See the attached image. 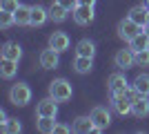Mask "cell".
<instances>
[{
	"instance_id": "1",
	"label": "cell",
	"mask_w": 149,
	"mask_h": 134,
	"mask_svg": "<svg viewBox=\"0 0 149 134\" xmlns=\"http://www.w3.org/2000/svg\"><path fill=\"white\" fill-rule=\"evenodd\" d=\"M74 94V89H71V83L65 81V78H56L54 83H49V96H54L58 103H67Z\"/></svg>"
},
{
	"instance_id": "2",
	"label": "cell",
	"mask_w": 149,
	"mask_h": 134,
	"mask_svg": "<svg viewBox=\"0 0 149 134\" xmlns=\"http://www.w3.org/2000/svg\"><path fill=\"white\" fill-rule=\"evenodd\" d=\"M9 101L16 105V107H22L31 101V87L27 83H16L9 89Z\"/></svg>"
},
{
	"instance_id": "3",
	"label": "cell",
	"mask_w": 149,
	"mask_h": 134,
	"mask_svg": "<svg viewBox=\"0 0 149 134\" xmlns=\"http://www.w3.org/2000/svg\"><path fill=\"white\" fill-rule=\"evenodd\" d=\"M140 32H143V27L136 25V22H134L129 16H127L125 20H120V22H118V36H120L123 40H127V43H129L134 36H138Z\"/></svg>"
},
{
	"instance_id": "4",
	"label": "cell",
	"mask_w": 149,
	"mask_h": 134,
	"mask_svg": "<svg viewBox=\"0 0 149 134\" xmlns=\"http://www.w3.org/2000/svg\"><path fill=\"white\" fill-rule=\"evenodd\" d=\"M113 63H116V67H120V69H129V67H134L136 65V51L131 49H118L116 51V56H113Z\"/></svg>"
},
{
	"instance_id": "5",
	"label": "cell",
	"mask_w": 149,
	"mask_h": 134,
	"mask_svg": "<svg viewBox=\"0 0 149 134\" xmlns=\"http://www.w3.org/2000/svg\"><path fill=\"white\" fill-rule=\"evenodd\" d=\"M38 60H40V67H42V69H56L58 63H60V51H56L54 47L42 49L40 56H38Z\"/></svg>"
},
{
	"instance_id": "6",
	"label": "cell",
	"mask_w": 149,
	"mask_h": 134,
	"mask_svg": "<svg viewBox=\"0 0 149 134\" xmlns=\"http://www.w3.org/2000/svg\"><path fill=\"white\" fill-rule=\"evenodd\" d=\"M93 119V123H96V130L98 132H102V130H107L109 128V123H111V114H109V109L107 107H93L91 109V114H89Z\"/></svg>"
},
{
	"instance_id": "7",
	"label": "cell",
	"mask_w": 149,
	"mask_h": 134,
	"mask_svg": "<svg viewBox=\"0 0 149 134\" xmlns=\"http://www.w3.org/2000/svg\"><path fill=\"white\" fill-rule=\"evenodd\" d=\"M36 114L38 116H56L58 114V101L54 98V96H47V98H42V101H38Z\"/></svg>"
},
{
	"instance_id": "8",
	"label": "cell",
	"mask_w": 149,
	"mask_h": 134,
	"mask_svg": "<svg viewBox=\"0 0 149 134\" xmlns=\"http://www.w3.org/2000/svg\"><path fill=\"white\" fill-rule=\"evenodd\" d=\"M127 89H129V85H127V78H125V74L116 72V74H111V76H109V92H111V96L125 94Z\"/></svg>"
},
{
	"instance_id": "9",
	"label": "cell",
	"mask_w": 149,
	"mask_h": 134,
	"mask_svg": "<svg viewBox=\"0 0 149 134\" xmlns=\"http://www.w3.org/2000/svg\"><path fill=\"white\" fill-rule=\"evenodd\" d=\"M71 130L78 134H89V132H98L96 130V123H93L91 116H78L74 121V125H71Z\"/></svg>"
},
{
	"instance_id": "10",
	"label": "cell",
	"mask_w": 149,
	"mask_h": 134,
	"mask_svg": "<svg viewBox=\"0 0 149 134\" xmlns=\"http://www.w3.org/2000/svg\"><path fill=\"white\" fill-rule=\"evenodd\" d=\"M71 13H74V20L78 25H89L93 20V7H89V5H78Z\"/></svg>"
},
{
	"instance_id": "11",
	"label": "cell",
	"mask_w": 149,
	"mask_h": 134,
	"mask_svg": "<svg viewBox=\"0 0 149 134\" xmlns=\"http://www.w3.org/2000/svg\"><path fill=\"white\" fill-rule=\"evenodd\" d=\"M69 43H71V40H69V36L65 32H54L49 36V47H54V49L60 51V54L69 49Z\"/></svg>"
},
{
	"instance_id": "12",
	"label": "cell",
	"mask_w": 149,
	"mask_h": 134,
	"mask_svg": "<svg viewBox=\"0 0 149 134\" xmlns=\"http://www.w3.org/2000/svg\"><path fill=\"white\" fill-rule=\"evenodd\" d=\"M131 114L136 116V119L149 116V96H138L136 101L131 103Z\"/></svg>"
},
{
	"instance_id": "13",
	"label": "cell",
	"mask_w": 149,
	"mask_h": 134,
	"mask_svg": "<svg viewBox=\"0 0 149 134\" xmlns=\"http://www.w3.org/2000/svg\"><path fill=\"white\" fill-rule=\"evenodd\" d=\"M111 98H113V109H116L120 116L131 114V98L127 94H118V96H111Z\"/></svg>"
},
{
	"instance_id": "14",
	"label": "cell",
	"mask_w": 149,
	"mask_h": 134,
	"mask_svg": "<svg viewBox=\"0 0 149 134\" xmlns=\"http://www.w3.org/2000/svg\"><path fill=\"white\" fill-rule=\"evenodd\" d=\"M47 20H49V11L45 7H40V5L31 7V25L33 27H42Z\"/></svg>"
},
{
	"instance_id": "15",
	"label": "cell",
	"mask_w": 149,
	"mask_h": 134,
	"mask_svg": "<svg viewBox=\"0 0 149 134\" xmlns=\"http://www.w3.org/2000/svg\"><path fill=\"white\" fill-rule=\"evenodd\" d=\"M16 72H18V60L2 58V63H0V76L5 78V81H11L16 76Z\"/></svg>"
},
{
	"instance_id": "16",
	"label": "cell",
	"mask_w": 149,
	"mask_h": 134,
	"mask_svg": "<svg viewBox=\"0 0 149 134\" xmlns=\"http://www.w3.org/2000/svg\"><path fill=\"white\" fill-rule=\"evenodd\" d=\"M36 128L42 134H54L56 132V116H38Z\"/></svg>"
},
{
	"instance_id": "17",
	"label": "cell",
	"mask_w": 149,
	"mask_h": 134,
	"mask_svg": "<svg viewBox=\"0 0 149 134\" xmlns=\"http://www.w3.org/2000/svg\"><path fill=\"white\" fill-rule=\"evenodd\" d=\"M20 56H22V47H20L18 43H5L2 45V58H9V60H20Z\"/></svg>"
},
{
	"instance_id": "18",
	"label": "cell",
	"mask_w": 149,
	"mask_h": 134,
	"mask_svg": "<svg viewBox=\"0 0 149 134\" xmlns=\"http://www.w3.org/2000/svg\"><path fill=\"white\" fill-rule=\"evenodd\" d=\"M147 11H149V9H147L145 5H138V7H134V9H129V13H127V16H129L136 25L145 27V25H147Z\"/></svg>"
},
{
	"instance_id": "19",
	"label": "cell",
	"mask_w": 149,
	"mask_h": 134,
	"mask_svg": "<svg viewBox=\"0 0 149 134\" xmlns=\"http://www.w3.org/2000/svg\"><path fill=\"white\" fill-rule=\"evenodd\" d=\"M76 56H89V58H93V56H96V45H93L89 38H82L80 43L76 45Z\"/></svg>"
},
{
	"instance_id": "20",
	"label": "cell",
	"mask_w": 149,
	"mask_h": 134,
	"mask_svg": "<svg viewBox=\"0 0 149 134\" xmlns=\"http://www.w3.org/2000/svg\"><path fill=\"white\" fill-rule=\"evenodd\" d=\"M131 87L138 92V96H149V76L147 74H138L134 78V85Z\"/></svg>"
},
{
	"instance_id": "21",
	"label": "cell",
	"mask_w": 149,
	"mask_h": 134,
	"mask_svg": "<svg viewBox=\"0 0 149 134\" xmlns=\"http://www.w3.org/2000/svg\"><path fill=\"white\" fill-rule=\"evenodd\" d=\"M67 16H69V9H65L60 2H54L49 7V18L54 22H62V20H67Z\"/></svg>"
},
{
	"instance_id": "22",
	"label": "cell",
	"mask_w": 149,
	"mask_h": 134,
	"mask_svg": "<svg viewBox=\"0 0 149 134\" xmlns=\"http://www.w3.org/2000/svg\"><path fill=\"white\" fill-rule=\"evenodd\" d=\"M91 67H93V58H89V56H76L74 69L78 72V74H89Z\"/></svg>"
},
{
	"instance_id": "23",
	"label": "cell",
	"mask_w": 149,
	"mask_h": 134,
	"mask_svg": "<svg viewBox=\"0 0 149 134\" xmlns=\"http://www.w3.org/2000/svg\"><path fill=\"white\" fill-rule=\"evenodd\" d=\"M13 18H16V25H31V7L20 5L13 13Z\"/></svg>"
},
{
	"instance_id": "24",
	"label": "cell",
	"mask_w": 149,
	"mask_h": 134,
	"mask_svg": "<svg viewBox=\"0 0 149 134\" xmlns=\"http://www.w3.org/2000/svg\"><path fill=\"white\" fill-rule=\"evenodd\" d=\"M129 47L134 51H143V49H149V38H147V34L140 32L138 36H134V38L129 40Z\"/></svg>"
},
{
	"instance_id": "25",
	"label": "cell",
	"mask_w": 149,
	"mask_h": 134,
	"mask_svg": "<svg viewBox=\"0 0 149 134\" xmlns=\"http://www.w3.org/2000/svg\"><path fill=\"white\" fill-rule=\"evenodd\" d=\"M0 128H2V132H7V134H18L20 130H22V125H20L18 119H7V123L0 125Z\"/></svg>"
},
{
	"instance_id": "26",
	"label": "cell",
	"mask_w": 149,
	"mask_h": 134,
	"mask_svg": "<svg viewBox=\"0 0 149 134\" xmlns=\"http://www.w3.org/2000/svg\"><path fill=\"white\" fill-rule=\"evenodd\" d=\"M11 25H16V18H13V13L2 11V13H0V27H2V29H9Z\"/></svg>"
},
{
	"instance_id": "27",
	"label": "cell",
	"mask_w": 149,
	"mask_h": 134,
	"mask_svg": "<svg viewBox=\"0 0 149 134\" xmlns=\"http://www.w3.org/2000/svg\"><path fill=\"white\" fill-rule=\"evenodd\" d=\"M20 7L18 0H0V9L2 11H9V13H16V9Z\"/></svg>"
},
{
	"instance_id": "28",
	"label": "cell",
	"mask_w": 149,
	"mask_h": 134,
	"mask_svg": "<svg viewBox=\"0 0 149 134\" xmlns=\"http://www.w3.org/2000/svg\"><path fill=\"white\" fill-rule=\"evenodd\" d=\"M136 65H138V67H147V65H149V49L136 51Z\"/></svg>"
},
{
	"instance_id": "29",
	"label": "cell",
	"mask_w": 149,
	"mask_h": 134,
	"mask_svg": "<svg viewBox=\"0 0 149 134\" xmlns=\"http://www.w3.org/2000/svg\"><path fill=\"white\" fill-rule=\"evenodd\" d=\"M56 2H60L65 9H69V11H74L76 7H78V0H56Z\"/></svg>"
},
{
	"instance_id": "30",
	"label": "cell",
	"mask_w": 149,
	"mask_h": 134,
	"mask_svg": "<svg viewBox=\"0 0 149 134\" xmlns=\"http://www.w3.org/2000/svg\"><path fill=\"white\" fill-rule=\"evenodd\" d=\"M71 128H67V125H60V123H56V134H67Z\"/></svg>"
},
{
	"instance_id": "31",
	"label": "cell",
	"mask_w": 149,
	"mask_h": 134,
	"mask_svg": "<svg viewBox=\"0 0 149 134\" xmlns=\"http://www.w3.org/2000/svg\"><path fill=\"white\" fill-rule=\"evenodd\" d=\"M78 5H89V7H93V5H96V0H78Z\"/></svg>"
},
{
	"instance_id": "32",
	"label": "cell",
	"mask_w": 149,
	"mask_h": 134,
	"mask_svg": "<svg viewBox=\"0 0 149 134\" xmlns=\"http://www.w3.org/2000/svg\"><path fill=\"white\" fill-rule=\"evenodd\" d=\"M7 123V114H5V109H0V125H5Z\"/></svg>"
},
{
	"instance_id": "33",
	"label": "cell",
	"mask_w": 149,
	"mask_h": 134,
	"mask_svg": "<svg viewBox=\"0 0 149 134\" xmlns=\"http://www.w3.org/2000/svg\"><path fill=\"white\" fill-rule=\"evenodd\" d=\"M143 32L147 34V38H149V25H145V27H143Z\"/></svg>"
},
{
	"instance_id": "34",
	"label": "cell",
	"mask_w": 149,
	"mask_h": 134,
	"mask_svg": "<svg viewBox=\"0 0 149 134\" xmlns=\"http://www.w3.org/2000/svg\"><path fill=\"white\" fill-rule=\"evenodd\" d=\"M143 5H145V7H147V9H149V0H145V2H143Z\"/></svg>"
},
{
	"instance_id": "35",
	"label": "cell",
	"mask_w": 149,
	"mask_h": 134,
	"mask_svg": "<svg viewBox=\"0 0 149 134\" xmlns=\"http://www.w3.org/2000/svg\"><path fill=\"white\" fill-rule=\"evenodd\" d=\"M147 25H149V11H147Z\"/></svg>"
}]
</instances>
